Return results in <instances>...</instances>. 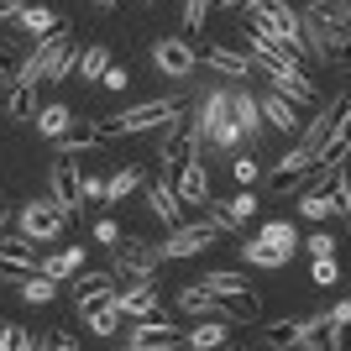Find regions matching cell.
Instances as JSON below:
<instances>
[{"instance_id": "obj_1", "label": "cell", "mask_w": 351, "mask_h": 351, "mask_svg": "<svg viewBox=\"0 0 351 351\" xmlns=\"http://www.w3.org/2000/svg\"><path fill=\"white\" fill-rule=\"evenodd\" d=\"M73 58H79V47H73V32L63 27H53L47 37H37V47H27L21 53V69H16V84H63L73 73Z\"/></svg>"}, {"instance_id": "obj_2", "label": "cell", "mask_w": 351, "mask_h": 351, "mask_svg": "<svg viewBox=\"0 0 351 351\" xmlns=\"http://www.w3.org/2000/svg\"><path fill=\"white\" fill-rule=\"evenodd\" d=\"M247 63H252V69H263L267 79H273V89H278L283 100H293V105H315V79L304 73V63L293 58V53H283V47H267L263 37H247Z\"/></svg>"}, {"instance_id": "obj_3", "label": "cell", "mask_w": 351, "mask_h": 351, "mask_svg": "<svg viewBox=\"0 0 351 351\" xmlns=\"http://www.w3.org/2000/svg\"><path fill=\"white\" fill-rule=\"evenodd\" d=\"M189 105L168 95V100H147V105H132V110H121V116H100V132L105 142H116V136H142V132H162V126H173Z\"/></svg>"}, {"instance_id": "obj_4", "label": "cell", "mask_w": 351, "mask_h": 351, "mask_svg": "<svg viewBox=\"0 0 351 351\" xmlns=\"http://www.w3.org/2000/svg\"><path fill=\"white\" fill-rule=\"evenodd\" d=\"M110 257H116L121 278H152V273L162 267V247L147 241V236H121L116 247H110Z\"/></svg>"}, {"instance_id": "obj_5", "label": "cell", "mask_w": 351, "mask_h": 351, "mask_svg": "<svg viewBox=\"0 0 351 351\" xmlns=\"http://www.w3.org/2000/svg\"><path fill=\"white\" fill-rule=\"evenodd\" d=\"M16 226H21V236H32V241H58L69 215L53 205V194H43V199H32V205L16 210Z\"/></svg>"}, {"instance_id": "obj_6", "label": "cell", "mask_w": 351, "mask_h": 351, "mask_svg": "<svg viewBox=\"0 0 351 351\" xmlns=\"http://www.w3.org/2000/svg\"><path fill=\"white\" fill-rule=\"evenodd\" d=\"M220 241V231L210 226V220H178L173 236H168V247H162V263H184V257H199V252H210Z\"/></svg>"}, {"instance_id": "obj_7", "label": "cell", "mask_w": 351, "mask_h": 351, "mask_svg": "<svg viewBox=\"0 0 351 351\" xmlns=\"http://www.w3.org/2000/svg\"><path fill=\"white\" fill-rule=\"evenodd\" d=\"M346 116H351V100H346V95H336V100H330V110H320L309 126H299V132H304V136H299V147L315 158V147H325L330 136H346Z\"/></svg>"}, {"instance_id": "obj_8", "label": "cell", "mask_w": 351, "mask_h": 351, "mask_svg": "<svg viewBox=\"0 0 351 351\" xmlns=\"http://www.w3.org/2000/svg\"><path fill=\"white\" fill-rule=\"evenodd\" d=\"M189 158H199V132L178 116L173 126H162V136H158V162H162V173H168V168H178V162H189Z\"/></svg>"}, {"instance_id": "obj_9", "label": "cell", "mask_w": 351, "mask_h": 351, "mask_svg": "<svg viewBox=\"0 0 351 351\" xmlns=\"http://www.w3.org/2000/svg\"><path fill=\"white\" fill-rule=\"evenodd\" d=\"M21 273H37V241L32 236H21V231H0V278L5 283H16Z\"/></svg>"}, {"instance_id": "obj_10", "label": "cell", "mask_w": 351, "mask_h": 351, "mask_svg": "<svg viewBox=\"0 0 351 351\" xmlns=\"http://www.w3.org/2000/svg\"><path fill=\"white\" fill-rule=\"evenodd\" d=\"M152 69H158L162 79H189V73L199 69V53H194L184 37H162V43L152 47Z\"/></svg>"}, {"instance_id": "obj_11", "label": "cell", "mask_w": 351, "mask_h": 351, "mask_svg": "<svg viewBox=\"0 0 351 351\" xmlns=\"http://www.w3.org/2000/svg\"><path fill=\"white\" fill-rule=\"evenodd\" d=\"M47 194L63 215H79V168L69 158H53L47 162Z\"/></svg>"}, {"instance_id": "obj_12", "label": "cell", "mask_w": 351, "mask_h": 351, "mask_svg": "<svg viewBox=\"0 0 351 351\" xmlns=\"http://www.w3.org/2000/svg\"><path fill=\"white\" fill-rule=\"evenodd\" d=\"M309 168H315V158H309L304 147H289V152H283V158L273 162V168H267V184H273L278 194L304 189V173H309Z\"/></svg>"}, {"instance_id": "obj_13", "label": "cell", "mask_w": 351, "mask_h": 351, "mask_svg": "<svg viewBox=\"0 0 351 351\" xmlns=\"http://www.w3.org/2000/svg\"><path fill=\"white\" fill-rule=\"evenodd\" d=\"M126 346H132V351H168V346H184V330H173L168 320L142 315V320H136V330L126 336Z\"/></svg>"}, {"instance_id": "obj_14", "label": "cell", "mask_w": 351, "mask_h": 351, "mask_svg": "<svg viewBox=\"0 0 351 351\" xmlns=\"http://www.w3.org/2000/svg\"><path fill=\"white\" fill-rule=\"evenodd\" d=\"M226 116H231V89H226V84L205 89V100L194 105V121H189L194 132H199V147H205V136L215 132V126H220V121H226Z\"/></svg>"}, {"instance_id": "obj_15", "label": "cell", "mask_w": 351, "mask_h": 351, "mask_svg": "<svg viewBox=\"0 0 351 351\" xmlns=\"http://www.w3.org/2000/svg\"><path fill=\"white\" fill-rule=\"evenodd\" d=\"M231 121L241 126V142L247 147H257V136H263V105H257V95L252 89H231Z\"/></svg>"}, {"instance_id": "obj_16", "label": "cell", "mask_w": 351, "mask_h": 351, "mask_svg": "<svg viewBox=\"0 0 351 351\" xmlns=\"http://www.w3.org/2000/svg\"><path fill=\"white\" fill-rule=\"evenodd\" d=\"M173 189H178V199H184V205H205L210 199V168L199 158H189V162H178L173 168Z\"/></svg>"}, {"instance_id": "obj_17", "label": "cell", "mask_w": 351, "mask_h": 351, "mask_svg": "<svg viewBox=\"0 0 351 351\" xmlns=\"http://www.w3.org/2000/svg\"><path fill=\"white\" fill-rule=\"evenodd\" d=\"M147 189V210L162 220V226H178V210H184V199H178V189L168 184V178H142Z\"/></svg>"}, {"instance_id": "obj_18", "label": "cell", "mask_w": 351, "mask_h": 351, "mask_svg": "<svg viewBox=\"0 0 351 351\" xmlns=\"http://www.w3.org/2000/svg\"><path fill=\"white\" fill-rule=\"evenodd\" d=\"M116 309L121 315H152L158 309V289H152V278H132V289H116Z\"/></svg>"}, {"instance_id": "obj_19", "label": "cell", "mask_w": 351, "mask_h": 351, "mask_svg": "<svg viewBox=\"0 0 351 351\" xmlns=\"http://www.w3.org/2000/svg\"><path fill=\"white\" fill-rule=\"evenodd\" d=\"M293 346H341V325L330 320V315H309V320H299V336H293Z\"/></svg>"}, {"instance_id": "obj_20", "label": "cell", "mask_w": 351, "mask_h": 351, "mask_svg": "<svg viewBox=\"0 0 351 351\" xmlns=\"http://www.w3.org/2000/svg\"><path fill=\"white\" fill-rule=\"evenodd\" d=\"M53 142H58V158H73V152L105 147V132H100V121H84V126H69L63 136H53Z\"/></svg>"}, {"instance_id": "obj_21", "label": "cell", "mask_w": 351, "mask_h": 351, "mask_svg": "<svg viewBox=\"0 0 351 351\" xmlns=\"http://www.w3.org/2000/svg\"><path fill=\"white\" fill-rule=\"evenodd\" d=\"M205 69L226 73V79H247L252 63H247V53H236L231 43H210V47H205Z\"/></svg>"}, {"instance_id": "obj_22", "label": "cell", "mask_w": 351, "mask_h": 351, "mask_svg": "<svg viewBox=\"0 0 351 351\" xmlns=\"http://www.w3.org/2000/svg\"><path fill=\"white\" fill-rule=\"evenodd\" d=\"M178 309L184 315H194V320H205V315H215V320H226V309H220V299L205 289V283H184L178 289Z\"/></svg>"}, {"instance_id": "obj_23", "label": "cell", "mask_w": 351, "mask_h": 351, "mask_svg": "<svg viewBox=\"0 0 351 351\" xmlns=\"http://www.w3.org/2000/svg\"><path fill=\"white\" fill-rule=\"evenodd\" d=\"M100 299H116V273H84L73 283V309H89Z\"/></svg>"}, {"instance_id": "obj_24", "label": "cell", "mask_w": 351, "mask_h": 351, "mask_svg": "<svg viewBox=\"0 0 351 351\" xmlns=\"http://www.w3.org/2000/svg\"><path fill=\"white\" fill-rule=\"evenodd\" d=\"M257 105H263V121H267V126H278V132H299V126H304V121H299V105L283 100L278 89H273V95H263Z\"/></svg>"}, {"instance_id": "obj_25", "label": "cell", "mask_w": 351, "mask_h": 351, "mask_svg": "<svg viewBox=\"0 0 351 351\" xmlns=\"http://www.w3.org/2000/svg\"><path fill=\"white\" fill-rule=\"evenodd\" d=\"M84 267V247H63V252H47V257H37V273H47V278H73Z\"/></svg>"}, {"instance_id": "obj_26", "label": "cell", "mask_w": 351, "mask_h": 351, "mask_svg": "<svg viewBox=\"0 0 351 351\" xmlns=\"http://www.w3.org/2000/svg\"><path fill=\"white\" fill-rule=\"evenodd\" d=\"M231 341V320H215V315H205V320L194 325V330H184V346L205 351V346H226Z\"/></svg>"}, {"instance_id": "obj_27", "label": "cell", "mask_w": 351, "mask_h": 351, "mask_svg": "<svg viewBox=\"0 0 351 351\" xmlns=\"http://www.w3.org/2000/svg\"><path fill=\"white\" fill-rule=\"evenodd\" d=\"M11 21H16L21 32H27V37H47V32L58 27L63 16H58V11H47V5H32V0H27V5H21V11H16Z\"/></svg>"}, {"instance_id": "obj_28", "label": "cell", "mask_w": 351, "mask_h": 351, "mask_svg": "<svg viewBox=\"0 0 351 351\" xmlns=\"http://www.w3.org/2000/svg\"><path fill=\"white\" fill-rule=\"evenodd\" d=\"M16 293H21L27 304H53V299H58V278H47V273H21V278H16Z\"/></svg>"}, {"instance_id": "obj_29", "label": "cell", "mask_w": 351, "mask_h": 351, "mask_svg": "<svg viewBox=\"0 0 351 351\" xmlns=\"http://www.w3.org/2000/svg\"><path fill=\"white\" fill-rule=\"evenodd\" d=\"M105 63H110V47H105V43H89L84 53L73 58V69H79V84H100Z\"/></svg>"}, {"instance_id": "obj_30", "label": "cell", "mask_w": 351, "mask_h": 351, "mask_svg": "<svg viewBox=\"0 0 351 351\" xmlns=\"http://www.w3.org/2000/svg\"><path fill=\"white\" fill-rule=\"evenodd\" d=\"M79 315H84V325L95 330V336H116V325H121V309H116V299H100V304L79 309Z\"/></svg>"}, {"instance_id": "obj_31", "label": "cell", "mask_w": 351, "mask_h": 351, "mask_svg": "<svg viewBox=\"0 0 351 351\" xmlns=\"http://www.w3.org/2000/svg\"><path fill=\"white\" fill-rule=\"evenodd\" d=\"M241 257H247L252 267H267V273L289 267V252H278L273 241H263V236H257V241H247V247H241Z\"/></svg>"}, {"instance_id": "obj_32", "label": "cell", "mask_w": 351, "mask_h": 351, "mask_svg": "<svg viewBox=\"0 0 351 351\" xmlns=\"http://www.w3.org/2000/svg\"><path fill=\"white\" fill-rule=\"evenodd\" d=\"M299 215H304V220H325V215H336V205H330V189H325V184H309V189L299 194Z\"/></svg>"}, {"instance_id": "obj_33", "label": "cell", "mask_w": 351, "mask_h": 351, "mask_svg": "<svg viewBox=\"0 0 351 351\" xmlns=\"http://www.w3.org/2000/svg\"><path fill=\"white\" fill-rule=\"evenodd\" d=\"M69 126H73L69 105H47V110H37V136H63Z\"/></svg>"}, {"instance_id": "obj_34", "label": "cell", "mask_w": 351, "mask_h": 351, "mask_svg": "<svg viewBox=\"0 0 351 351\" xmlns=\"http://www.w3.org/2000/svg\"><path fill=\"white\" fill-rule=\"evenodd\" d=\"M199 283H205V289L215 293V299H231V293L252 289V278H247V273H205V278H199Z\"/></svg>"}, {"instance_id": "obj_35", "label": "cell", "mask_w": 351, "mask_h": 351, "mask_svg": "<svg viewBox=\"0 0 351 351\" xmlns=\"http://www.w3.org/2000/svg\"><path fill=\"white\" fill-rule=\"evenodd\" d=\"M263 241H273V247L289 252V257L299 252V231H293V220H267V226H263Z\"/></svg>"}, {"instance_id": "obj_36", "label": "cell", "mask_w": 351, "mask_h": 351, "mask_svg": "<svg viewBox=\"0 0 351 351\" xmlns=\"http://www.w3.org/2000/svg\"><path fill=\"white\" fill-rule=\"evenodd\" d=\"M132 189H142V173H136V168H121V173L105 178V199H110V205H121Z\"/></svg>"}, {"instance_id": "obj_37", "label": "cell", "mask_w": 351, "mask_h": 351, "mask_svg": "<svg viewBox=\"0 0 351 351\" xmlns=\"http://www.w3.org/2000/svg\"><path fill=\"white\" fill-rule=\"evenodd\" d=\"M304 11H309V16H320V21H330V27H351V16H346V0H309Z\"/></svg>"}, {"instance_id": "obj_38", "label": "cell", "mask_w": 351, "mask_h": 351, "mask_svg": "<svg viewBox=\"0 0 351 351\" xmlns=\"http://www.w3.org/2000/svg\"><path fill=\"white\" fill-rule=\"evenodd\" d=\"M231 173H236V184H241V189H252V184L263 178V162L252 158V147H247V152H236V158H231Z\"/></svg>"}, {"instance_id": "obj_39", "label": "cell", "mask_w": 351, "mask_h": 351, "mask_svg": "<svg viewBox=\"0 0 351 351\" xmlns=\"http://www.w3.org/2000/svg\"><path fill=\"white\" fill-rule=\"evenodd\" d=\"M220 205H226V215H236V220H241V226H247V220L257 215V210H263V205H257V194H252V189L231 194V199H220Z\"/></svg>"}, {"instance_id": "obj_40", "label": "cell", "mask_w": 351, "mask_h": 351, "mask_svg": "<svg viewBox=\"0 0 351 351\" xmlns=\"http://www.w3.org/2000/svg\"><path fill=\"white\" fill-rule=\"evenodd\" d=\"M32 95H37V89H32V84H16V89H11V100H5V110H0V116L32 121Z\"/></svg>"}, {"instance_id": "obj_41", "label": "cell", "mask_w": 351, "mask_h": 351, "mask_svg": "<svg viewBox=\"0 0 351 351\" xmlns=\"http://www.w3.org/2000/svg\"><path fill=\"white\" fill-rule=\"evenodd\" d=\"M205 220L215 226L220 236H226V231H247V226H241L236 215H226V205H220V199H205Z\"/></svg>"}, {"instance_id": "obj_42", "label": "cell", "mask_w": 351, "mask_h": 351, "mask_svg": "<svg viewBox=\"0 0 351 351\" xmlns=\"http://www.w3.org/2000/svg\"><path fill=\"white\" fill-rule=\"evenodd\" d=\"M293 336H299V320H273L267 325V346H293Z\"/></svg>"}, {"instance_id": "obj_43", "label": "cell", "mask_w": 351, "mask_h": 351, "mask_svg": "<svg viewBox=\"0 0 351 351\" xmlns=\"http://www.w3.org/2000/svg\"><path fill=\"white\" fill-rule=\"evenodd\" d=\"M315 283H320V289H336L341 283V263L336 257H315Z\"/></svg>"}, {"instance_id": "obj_44", "label": "cell", "mask_w": 351, "mask_h": 351, "mask_svg": "<svg viewBox=\"0 0 351 351\" xmlns=\"http://www.w3.org/2000/svg\"><path fill=\"white\" fill-rule=\"evenodd\" d=\"M210 5H215V0H184V27L199 32V27H205V16H210Z\"/></svg>"}, {"instance_id": "obj_45", "label": "cell", "mask_w": 351, "mask_h": 351, "mask_svg": "<svg viewBox=\"0 0 351 351\" xmlns=\"http://www.w3.org/2000/svg\"><path fill=\"white\" fill-rule=\"evenodd\" d=\"M304 247H309V257H336V247H341V241H336L330 231H315V236L304 241Z\"/></svg>"}, {"instance_id": "obj_46", "label": "cell", "mask_w": 351, "mask_h": 351, "mask_svg": "<svg viewBox=\"0 0 351 351\" xmlns=\"http://www.w3.org/2000/svg\"><path fill=\"white\" fill-rule=\"evenodd\" d=\"M100 84H105V89H126V84H132V69H126V63H105Z\"/></svg>"}, {"instance_id": "obj_47", "label": "cell", "mask_w": 351, "mask_h": 351, "mask_svg": "<svg viewBox=\"0 0 351 351\" xmlns=\"http://www.w3.org/2000/svg\"><path fill=\"white\" fill-rule=\"evenodd\" d=\"M43 346H53V351H73V346H79V336L58 325V330H47V336H43Z\"/></svg>"}, {"instance_id": "obj_48", "label": "cell", "mask_w": 351, "mask_h": 351, "mask_svg": "<svg viewBox=\"0 0 351 351\" xmlns=\"http://www.w3.org/2000/svg\"><path fill=\"white\" fill-rule=\"evenodd\" d=\"M79 199L100 205V199H105V178H95V173H89V178H79Z\"/></svg>"}, {"instance_id": "obj_49", "label": "cell", "mask_w": 351, "mask_h": 351, "mask_svg": "<svg viewBox=\"0 0 351 351\" xmlns=\"http://www.w3.org/2000/svg\"><path fill=\"white\" fill-rule=\"evenodd\" d=\"M95 241H100V247H116V241H121V226H116L110 215H105V220H95Z\"/></svg>"}, {"instance_id": "obj_50", "label": "cell", "mask_w": 351, "mask_h": 351, "mask_svg": "<svg viewBox=\"0 0 351 351\" xmlns=\"http://www.w3.org/2000/svg\"><path fill=\"white\" fill-rule=\"evenodd\" d=\"M11 346H16V351H37V346H43V336H37V330H21V325H16Z\"/></svg>"}, {"instance_id": "obj_51", "label": "cell", "mask_w": 351, "mask_h": 351, "mask_svg": "<svg viewBox=\"0 0 351 351\" xmlns=\"http://www.w3.org/2000/svg\"><path fill=\"white\" fill-rule=\"evenodd\" d=\"M325 315H330L336 325H346V320H351V304H346V299H336V309H325Z\"/></svg>"}, {"instance_id": "obj_52", "label": "cell", "mask_w": 351, "mask_h": 351, "mask_svg": "<svg viewBox=\"0 0 351 351\" xmlns=\"http://www.w3.org/2000/svg\"><path fill=\"white\" fill-rule=\"evenodd\" d=\"M21 5H27V0H0V21H11V16L21 11Z\"/></svg>"}, {"instance_id": "obj_53", "label": "cell", "mask_w": 351, "mask_h": 351, "mask_svg": "<svg viewBox=\"0 0 351 351\" xmlns=\"http://www.w3.org/2000/svg\"><path fill=\"white\" fill-rule=\"evenodd\" d=\"M215 5H226V11H252L257 0H215Z\"/></svg>"}, {"instance_id": "obj_54", "label": "cell", "mask_w": 351, "mask_h": 351, "mask_svg": "<svg viewBox=\"0 0 351 351\" xmlns=\"http://www.w3.org/2000/svg\"><path fill=\"white\" fill-rule=\"evenodd\" d=\"M11 220H16V210L5 205V199H0V231H11Z\"/></svg>"}, {"instance_id": "obj_55", "label": "cell", "mask_w": 351, "mask_h": 351, "mask_svg": "<svg viewBox=\"0 0 351 351\" xmlns=\"http://www.w3.org/2000/svg\"><path fill=\"white\" fill-rule=\"evenodd\" d=\"M11 336H16V325H11V320H0V346H11Z\"/></svg>"}, {"instance_id": "obj_56", "label": "cell", "mask_w": 351, "mask_h": 351, "mask_svg": "<svg viewBox=\"0 0 351 351\" xmlns=\"http://www.w3.org/2000/svg\"><path fill=\"white\" fill-rule=\"evenodd\" d=\"M95 11H116V0H95Z\"/></svg>"}, {"instance_id": "obj_57", "label": "cell", "mask_w": 351, "mask_h": 351, "mask_svg": "<svg viewBox=\"0 0 351 351\" xmlns=\"http://www.w3.org/2000/svg\"><path fill=\"white\" fill-rule=\"evenodd\" d=\"M142 5H158V0H142Z\"/></svg>"}]
</instances>
